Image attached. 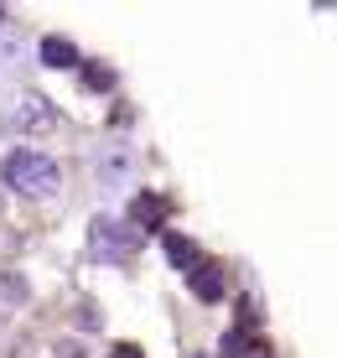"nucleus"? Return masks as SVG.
<instances>
[{
  "label": "nucleus",
  "mask_w": 337,
  "mask_h": 358,
  "mask_svg": "<svg viewBox=\"0 0 337 358\" xmlns=\"http://www.w3.org/2000/svg\"><path fill=\"white\" fill-rule=\"evenodd\" d=\"M0 182H6L10 192H21V197H52L62 187V166L52 156L21 145V151H10L6 162H0Z\"/></svg>",
  "instance_id": "1"
},
{
  "label": "nucleus",
  "mask_w": 337,
  "mask_h": 358,
  "mask_svg": "<svg viewBox=\"0 0 337 358\" xmlns=\"http://www.w3.org/2000/svg\"><path fill=\"white\" fill-rule=\"evenodd\" d=\"M57 130V109L42 94H21L10 109H0V135H47Z\"/></svg>",
  "instance_id": "2"
},
{
  "label": "nucleus",
  "mask_w": 337,
  "mask_h": 358,
  "mask_svg": "<svg viewBox=\"0 0 337 358\" xmlns=\"http://www.w3.org/2000/svg\"><path fill=\"white\" fill-rule=\"evenodd\" d=\"M89 250H94V260H104V265H120V260H130V255L141 250V234L99 213L94 224H89Z\"/></svg>",
  "instance_id": "3"
},
{
  "label": "nucleus",
  "mask_w": 337,
  "mask_h": 358,
  "mask_svg": "<svg viewBox=\"0 0 337 358\" xmlns=\"http://www.w3.org/2000/svg\"><path fill=\"white\" fill-rule=\"evenodd\" d=\"M120 177H130V151H124V145H104V151H99V182H104V187H120Z\"/></svg>",
  "instance_id": "4"
},
{
  "label": "nucleus",
  "mask_w": 337,
  "mask_h": 358,
  "mask_svg": "<svg viewBox=\"0 0 337 358\" xmlns=\"http://www.w3.org/2000/svg\"><path fill=\"white\" fill-rule=\"evenodd\" d=\"M130 218H135V234H141V229H161V224H166V203H161L156 192H141L135 208H130Z\"/></svg>",
  "instance_id": "5"
},
{
  "label": "nucleus",
  "mask_w": 337,
  "mask_h": 358,
  "mask_svg": "<svg viewBox=\"0 0 337 358\" xmlns=\"http://www.w3.org/2000/svg\"><path fill=\"white\" fill-rule=\"evenodd\" d=\"M192 296L197 301H218L223 296V270L218 265H197L192 270Z\"/></svg>",
  "instance_id": "6"
},
{
  "label": "nucleus",
  "mask_w": 337,
  "mask_h": 358,
  "mask_svg": "<svg viewBox=\"0 0 337 358\" xmlns=\"http://www.w3.org/2000/svg\"><path fill=\"white\" fill-rule=\"evenodd\" d=\"M36 57H42L47 68H78V52H73L62 36H42V47H36Z\"/></svg>",
  "instance_id": "7"
},
{
  "label": "nucleus",
  "mask_w": 337,
  "mask_h": 358,
  "mask_svg": "<svg viewBox=\"0 0 337 358\" xmlns=\"http://www.w3.org/2000/svg\"><path fill=\"white\" fill-rule=\"evenodd\" d=\"M166 260H171V265H182L187 275H192V270L203 265V255H197V244H192V239H182V234H166Z\"/></svg>",
  "instance_id": "8"
},
{
  "label": "nucleus",
  "mask_w": 337,
  "mask_h": 358,
  "mask_svg": "<svg viewBox=\"0 0 337 358\" xmlns=\"http://www.w3.org/2000/svg\"><path fill=\"white\" fill-rule=\"evenodd\" d=\"M0 301L6 306H27L31 301V286H27L21 270H0Z\"/></svg>",
  "instance_id": "9"
},
{
  "label": "nucleus",
  "mask_w": 337,
  "mask_h": 358,
  "mask_svg": "<svg viewBox=\"0 0 337 358\" xmlns=\"http://www.w3.org/2000/svg\"><path fill=\"white\" fill-rule=\"evenodd\" d=\"M83 78H89L94 94H109V89H115V73H109L104 63H89V68H83Z\"/></svg>",
  "instance_id": "10"
},
{
  "label": "nucleus",
  "mask_w": 337,
  "mask_h": 358,
  "mask_svg": "<svg viewBox=\"0 0 337 358\" xmlns=\"http://www.w3.org/2000/svg\"><path fill=\"white\" fill-rule=\"evenodd\" d=\"M223 353H229V358L244 353V327H229V338H223Z\"/></svg>",
  "instance_id": "11"
},
{
  "label": "nucleus",
  "mask_w": 337,
  "mask_h": 358,
  "mask_svg": "<svg viewBox=\"0 0 337 358\" xmlns=\"http://www.w3.org/2000/svg\"><path fill=\"white\" fill-rule=\"evenodd\" d=\"M115 358H141V353H135V348H115Z\"/></svg>",
  "instance_id": "12"
}]
</instances>
